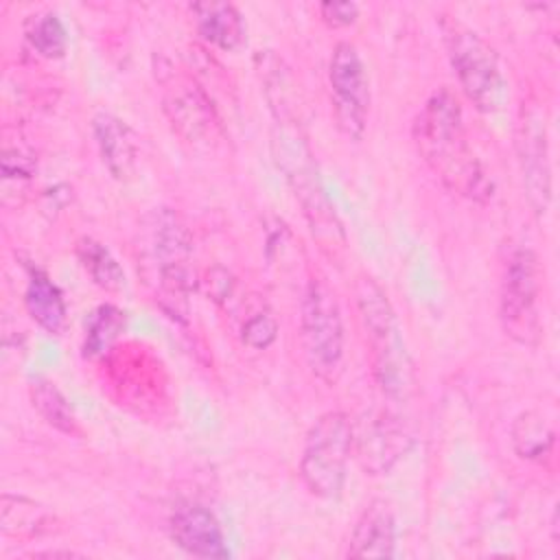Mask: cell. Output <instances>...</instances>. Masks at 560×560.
<instances>
[{
  "label": "cell",
  "mask_w": 560,
  "mask_h": 560,
  "mask_svg": "<svg viewBox=\"0 0 560 560\" xmlns=\"http://www.w3.org/2000/svg\"><path fill=\"white\" fill-rule=\"evenodd\" d=\"M413 142L424 164L442 186L472 203H488L492 179L475 155L455 94L446 88L433 92L413 120Z\"/></svg>",
  "instance_id": "1"
},
{
  "label": "cell",
  "mask_w": 560,
  "mask_h": 560,
  "mask_svg": "<svg viewBox=\"0 0 560 560\" xmlns=\"http://www.w3.org/2000/svg\"><path fill=\"white\" fill-rule=\"evenodd\" d=\"M271 151L278 168L284 173L287 184L291 186L302 208V214L319 249L328 258L339 260L346 252V232L332 208V201L322 186L313 153L304 133L295 125V116H276Z\"/></svg>",
  "instance_id": "2"
},
{
  "label": "cell",
  "mask_w": 560,
  "mask_h": 560,
  "mask_svg": "<svg viewBox=\"0 0 560 560\" xmlns=\"http://www.w3.org/2000/svg\"><path fill=\"white\" fill-rule=\"evenodd\" d=\"M354 295L372 352L374 376L383 394L389 400L400 402L409 398L416 389V378L396 313L381 284L368 276H361L357 280Z\"/></svg>",
  "instance_id": "3"
},
{
  "label": "cell",
  "mask_w": 560,
  "mask_h": 560,
  "mask_svg": "<svg viewBox=\"0 0 560 560\" xmlns=\"http://www.w3.org/2000/svg\"><path fill=\"white\" fill-rule=\"evenodd\" d=\"M440 31L451 68L466 98L483 114L499 112L510 92L497 50L457 18L444 15Z\"/></svg>",
  "instance_id": "4"
},
{
  "label": "cell",
  "mask_w": 560,
  "mask_h": 560,
  "mask_svg": "<svg viewBox=\"0 0 560 560\" xmlns=\"http://www.w3.org/2000/svg\"><path fill=\"white\" fill-rule=\"evenodd\" d=\"M542 267L532 247L510 249L499 284V319L505 335L523 346H536L542 332L540 322Z\"/></svg>",
  "instance_id": "5"
},
{
  "label": "cell",
  "mask_w": 560,
  "mask_h": 560,
  "mask_svg": "<svg viewBox=\"0 0 560 560\" xmlns=\"http://www.w3.org/2000/svg\"><path fill=\"white\" fill-rule=\"evenodd\" d=\"M352 442L354 429L348 413L328 411L313 422L300 459V477L311 494L322 499L341 494Z\"/></svg>",
  "instance_id": "6"
},
{
  "label": "cell",
  "mask_w": 560,
  "mask_h": 560,
  "mask_svg": "<svg viewBox=\"0 0 560 560\" xmlns=\"http://www.w3.org/2000/svg\"><path fill=\"white\" fill-rule=\"evenodd\" d=\"M300 339L311 372L328 385L337 383L343 370V319L335 293L322 280L306 284Z\"/></svg>",
  "instance_id": "7"
},
{
  "label": "cell",
  "mask_w": 560,
  "mask_h": 560,
  "mask_svg": "<svg viewBox=\"0 0 560 560\" xmlns=\"http://www.w3.org/2000/svg\"><path fill=\"white\" fill-rule=\"evenodd\" d=\"M162 109L173 131L188 144L212 149L223 138V125L210 94L188 74L173 68L160 77Z\"/></svg>",
  "instance_id": "8"
},
{
  "label": "cell",
  "mask_w": 560,
  "mask_h": 560,
  "mask_svg": "<svg viewBox=\"0 0 560 560\" xmlns=\"http://www.w3.org/2000/svg\"><path fill=\"white\" fill-rule=\"evenodd\" d=\"M153 249L160 273V298L173 317L188 315V295L197 284L190 267L192 241L177 214L164 210L155 217Z\"/></svg>",
  "instance_id": "9"
},
{
  "label": "cell",
  "mask_w": 560,
  "mask_h": 560,
  "mask_svg": "<svg viewBox=\"0 0 560 560\" xmlns=\"http://www.w3.org/2000/svg\"><path fill=\"white\" fill-rule=\"evenodd\" d=\"M328 85L332 96L335 120L339 129L359 140L368 125L370 83L359 50L350 42H339L328 61Z\"/></svg>",
  "instance_id": "10"
},
{
  "label": "cell",
  "mask_w": 560,
  "mask_h": 560,
  "mask_svg": "<svg viewBox=\"0 0 560 560\" xmlns=\"http://www.w3.org/2000/svg\"><path fill=\"white\" fill-rule=\"evenodd\" d=\"M516 155L527 201L536 214L551 203V160L545 116L536 105H523L516 125Z\"/></svg>",
  "instance_id": "11"
},
{
  "label": "cell",
  "mask_w": 560,
  "mask_h": 560,
  "mask_svg": "<svg viewBox=\"0 0 560 560\" xmlns=\"http://www.w3.org/2000/svg\"><path fill=\"white\" fill-rule=\"evenodd\" d=\"M411 440L407 424L396 413L378 411L361 424L352 446L365 475H385L405 457Z\"/></svg>",
  "instance_id": "12"
},
{
  "label": "cell",
  "mask_w": 560,
  "mask_h": 560,
  "mask_svg": "<svg viewBox=\"0 0 560 560\" xmlns=\"http://www.w3.org/2000/svg\"><path fill=\"white\" fill-rule=\"evenodd\" d=\"M171 538L186 553L197 558H228V545L217 516L201 503H182L173 510Z\"/></svg>",
  "instance_id": "13"
},
{
  "label": "cell",
  "mask_w": 560,
  "mask_h": 560,
  "mask_svg": "<svg viewBox=\"0 0 560 560\" xmlns=\"http://www.w3.org/2000/svg\"><path fill=\"white\" fill-rule=\"evenodd\" d=\"M92 131L109 175L118 182L131 179L138 168V142L131 127L109 112H98L92 118Z\"/></svg>",
  "instance_id": "14"
},
{
  "label": "cell",
  "mask_w": 560,
  "mask_h": 560,
  "mask_svg": "<svg viewBox=\"0 0 560 560\" xmlns=\"http://www.w3.org/2000/svg\"><path fill=\"white\" fill-rule=\"evenodd\" d=\"M396 547V518L385 499H372L354 523L348 558H392Z\"/></svg>",
  "instance_id": "15"
},
{
  "label": "cell",
  "mask_w": 560,
  "mask_h": 560,
  "mask_svg": "<svg viewBox=\"0 0 560 560\" xmlns=\"http://www.w3.org/2000/svg\"><path fill=\"white\" fill-rule=\"evenodd\" d=\"M199 37L219 48L236 50L245 42V22L238 9L230 2H195L190 7Z\"/></svg>",
  "instance_id": "16"
},
{
  "label": "cell",
  "mask_w": 560,
  "mask_h": 560,
  "mask_svg": "<svg viewBox=\"0 0 560 560\" xmlns=\"http://www.w3.org/2000/svg\"><path fill=\"white\" fill-rule=\"evenodd\" d=\"M24 304L28 315L50 335H59L66 328L68 308L61 289L42 269L28 271L24 291Z\"/></svg>",
  "instance_id": "17"
},
{
  "label": "cell",
  "mask_w": 560,
  "mask_h": 560,
  "mask_svg": "<svg viewBox=\"0 0 560 560\" xmlns=\"http://www.w3.org/2000/svg\"><path fill=\"white\" fill-rule=\"evenodd\" d=\"M512 448L521 459L538 462L551 453L556 431L540 411H523L516 416L510 429Z\"/></svg>",
  "instance_id": "18"
},
{
  "label": "cell",
  "mask_w": 560,
  "mask_h": 560,
  "mask_svg": "<svg viewBox=\"0 0 560 560\" xmlns=\"http://www.w3.org/2000/svg\"><path fill=\"white\" fill-rule=\"evenodd\" d=\"M50 516L35 501L20 494H2L0 505V529L4 536L33 538L50 529Z\"/></svg>",
  "instance_id": "19"
},
{
  "label": "cell",
  "mask_w": 560,
  "mask_h": 560,
  "mask_svg": "<svg viewBox=\"0 0 560 560\" xmlns=\"http://www.w3.org/2000/svg\"><path fill=\"white\" fill-rule=\"evenodd\" d=\"M74 252L81 267L96 287L105 291H120L125 287V271L103 243L92 236H81Z\"/></svg>",
  "instance_id": "20"
},
{
  "label": "cell",
  "mask_w": 560,
  "mask_h": 560,
  "mask_svg": "<svg viewBox=\"0 0 560 560\" xmlns=\"http://www.w3.org/2000/svg\"><path fill=\"white\" fill-rule=\"evenodd\" d=\"M31 402L35 411L57 431L66 435H79V420L68 398L57 389L55 383L37 378L31 383Z\"/></svg>",
  "instance_id": "21"
},
{
  "label": "cell",
  "mask_w": 560,
  "mask_h": 560,
  "mask_svg": "<svg viewBox=\"0 0 560 560\" xmlns=\"http://www.w3.org/2000/svg\"><path fill=\"white\" fill-rule=\"evenodd\" d=\"M122 328H125V313L118 306H112V304L98 306L92 313L88 330H85L83 354L90 359L103 357L114 346V341L118 339Z\"/></svg>",
  "instance_id": "22"
},
{
  "label": "cell",
  "mask_w": 560,
  "mask_h": 560,
  "mask_svg": "<svg viewBox=\"0 0 560 560\" xmlns=\"http://www.w3.org/2000/svg\"><path fill=\"white\" fill-rule=\"evenodd\" d=\"M26 42L44 59H59L68 48V33L57 13H39L26 26Z\"/></svg>",
  "instance_id": "23"
},
{
  "label": "cell",
  "mask_w": 560,
  "mask_h": 560,
  "mask_svg": "<svg viewBox=\"0 0 560 560\" xmlns=\"http://www.w3.org/2000/svg\"><path fill=\"white\" fill-rule=\"evenodd\" d=\"M278 337V322L269 311L252 313L241 326V339L254 350L269 348Z\"/></svg>",
  "instance_id": "24"
},
{
  "label": "cell",
  "mask_w": 560,
  "mask_h": 560,
  "mask_svg": "<svg viewBox=\"0 0 560 560\" xmlns=\"http://www.w3.org/2000/svg\"><path fill=\"white\" fill-rule=\"evenodd\" d=\"M35 173V158L20 147L4 144L2 151V177L9 179H28Z\"/></svg>",
  "instance_id": "25"
},
{
  "label": "cell",
  "mask_w": 560,
  "mask_h": 560,
  "mask_svg": "<svg viewBox=\"0 0 560 560\" xmlns=\"http://www.w3.org/2000/svg\"><path fill=\"white\" fill-rule=\"evenodd\" d=\"M319 18L330 28H343L354 24V20L359 18V7L354 2H322Z\"/></svg>",
  "instance_id": "26"
},
{
  "label": "cell",
  "mask_w": 560,
  "mask_h": 560,
  "mask_svg": "<svg viewBox=\"0 0 560 560\" xmlns=\"http://www.w3.org/2000/svg\"><path fill=\"white\" fill-rule=\"evenodd\" d=\"M203 284H206V291H208L210 300H214L217 304L228 300L232 295V291H234V278L230 276L228 269H223L219 265L206 271Z\"/></svg>",
  "instance_id": "27"
}]
</instances>
